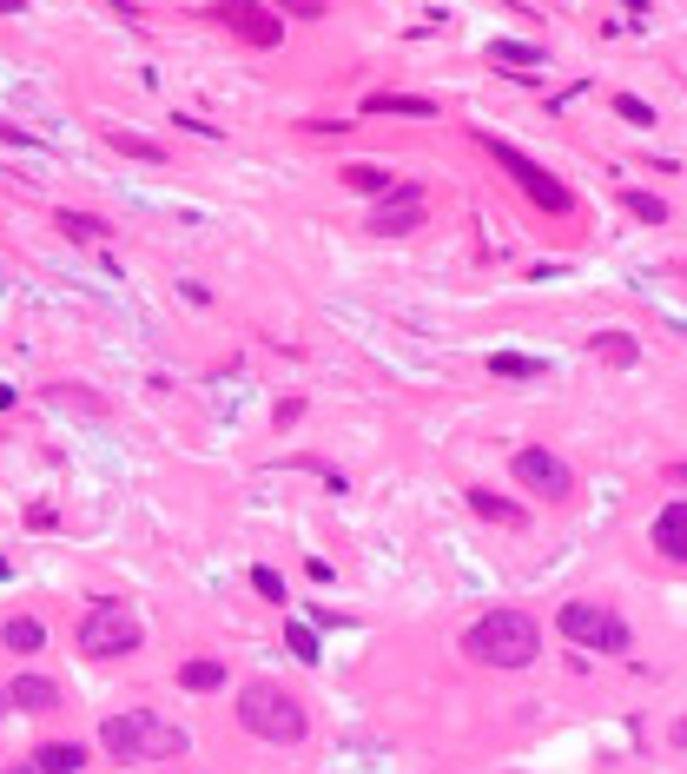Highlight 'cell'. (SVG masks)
I'll list each match as a JSON object with an SVG mask.
<instances>
[{
  "label": "cell",
  "instance_id": "22",
  "mask_svg": "<svg viewBox=\"0 0 687 774\" xmlns=\"http://www.w3.org/2000/svg\"><path fill=\"white\" fill-rule=\"evenodd\" d=\"M490 371H496V378H536L543 364H536V358H523V351H496V358H490Z\"/></svg>",
  "mask_w": 687,
  "mask_h": 774
},
{
  "label": "cell",
  "instance_id": "17",
  "mask_svg": "<svg viewBox=\"0 0 687 774\" xmlns=\"http://www.w3.org/2000/svg\"><path fill=\"white\" fill-rule=\"evenodd\" d=\"M589 351H595L602 364H635V338H629V331H595Z\"/></svg>",
  "mask_w": 687,
  "mask_h": 774
},
{
  "label": "cell",
  "instance_id": "16",
  "mask_svg": "<svg viewBox=\"0 0 687 774\" xmlns=\"http://www.w3.org/2000/svg\"><path fill=\"white\" fill-rule=\"evenodd\" d=\"M344 185H351V192H371V199L397 192V179H390L384 166H344Z\"/></svg>",
  "mask_w": 687,
  "mask_h": 774
},
{
  "label": "cell",
  "instance_id": "13",
  "mask_svg": "<svg viewBox=\"0 0 687 774\" xmlns=\"http://www.w3.org/2000/svg\"><path fill=\"white\" fill-rule=\"evenodd\" d=\"M0 649H13V656H40V649H46V629H40L33 616H13V623H0Z\"/></svg>",
  "mask_w": 687,
  "mask_h": 774
},
{
  "label": "cell",
  "instance_id": "20",
  "mask_svg": "<svg viewBox=\"0 0 687 774\" xmlns=\"http://www.w3.org/2000/svg\"><path fill=\"white\" fill-rule=\"evenodd\" d=\"M470 510L490 517V523H523V510H516L509 497H496V490H470Z\"/></svg>",
  "mask_w": 687,
  "mask_h": 774
},
{
  "label": "cell",
  "instance_id": "6",
  "mask_svg": "<svg viewBox=\"0 0 687 774\" xmlns=\"http://www.w3.org/2000/svg\"><path fill=\"white\" fill-rule=\"evenodd\" d=\"M79 649L86 656H132L139 649V623L126 616V603H106V609H93L86 623H79Z\"/></svg>",
  "mask_w": 687,
  "mask_h": 774
},
{
  "label": "cell",
  "instance_id": "1",
  "mask_svg": "<svg viewBox=\"0 0 687 774\" xmlns=\"http://www.w3.org/2000/svg\"><path fill=\"white\" fill-rule=\"evenodd\" d=\"M463 656L483 669H529L543 656V629L529 609H490L463 629Z\"/></svg>",
  "mask_w": 687,
  "mask_h": 774
},
{
  "label": "cell",
  "instance_id": "10",
  "mask_svg": "<svg viewBox=\"0 0 687 774\" xmlns=\"http://www.w3.org/2000/svg\"><path fill=\"white\" fill-rule=\"evenodd\" d=\"M648 543L668 556V563H687V497H675L662 517H655V530H648Z\"/></svg>",
  "mask_w": 687,
  "mask_h": 774
},
{
  "label": "cell",
  "instance_id": "7",
  "mask_svg": "<svg viewBox=\"0 0 687 774\" xmlns=\"http://www.w3.org/2000/svg\"><path fill=\"white\" fill-rule=\"evenodd\" d=\"M509 470H516V484H523V490H536V497H549V503H562V497L576 490V470H569L556 450H536V444H529V450H516V457H509Z\"/></svg>",
  "mask_w": 687,
  "mask_h": 774
},
{
  "label": "cell",
  "instance_id": "4",
  "mask_svg": "<svg viewBox=\"0 0 687 774\" xmlns=\"http://www.w3.org/2000/svg\"><path fill=\"white\" fill-rule=\"evenodd\" d=\"M476 146H483V152H490V159H496V166H503V172H509V179H516V185H523L536 205H543V212H556V219H562V212L576 205V192H569V185H562L549 166H536L523 146H509V139H496V132H483Z\"/></svg>",
  "mask_w": 687,
  "mask_h": 774
},
{
  "label": "cell",
  "instance_id": "15",
  "mask_svg": "<svg viewBox=\"0 0 687 774\" xmlns=\"http://www.w3.org/2000/svg\"><path fill=\"white\" fill-rule=\"evenodd\" d=\"M179 689H192V696L225 689V662H205V656H198V662H185V669H179Z\"/></svg>",
  "mask_w": 687,
  "mask_h": 774
},
{
  "label": "cell",
  "instance_id": "25",
  "mask_svg": "<svg viewBox=\"0 0 687 774\" xmlns=\"http://www.w3.org/2000/svg\"><path fill=\"white\" fill-rule=\"evenodd\" d=\"M251 590H258L265 603H285V576H278V570H265V563L251 570Z\"/></svg>",
  "mask_w": 687,
  "mask_h": 774
},
{
  "label": "cell",
  "instance_id": "8",
  "mask_svg": "<svg viewBox=\"0 0 687 774\" xmlns=\"http://www.w3.org/2000/svg\"><path fill=\"white\" fill-rule=\"evenodd\" d=\"M410 225H423V185H397V192H384V199L371 205V232H377V238H397V232H410Z\"/></svg>",
  "mask_w": 687,
  "mask_h": 774
},
{
  "label": "cell",
  "instance_id": "21",
  "mask_svg": "<svg viewBox=\"0 0 687 774\" xmlns=\"http://www.w3.org/2000/svg\"><path fill=\"white\" fill-rule=\"evenodd\" d=\"M106 146H112V152H126V159L159 166V146H152V139H139V132H106Z\"/></svg>",
  "mask_w": 687,
  "mask_h": 774
},
{
  "label": "cell",
  "instance_id": "24",
  "mask_svg": "<svg viewBox=\"0 0 687 774\" xmlns=\"http://www.w3.org/2000/svg\"><path fill=\"white\" fill-rule=\"evenodd\" d=\"M285 643H291V656H298V662H318V629H311V623H291V629H285Z\"/></svg>",
  "mask_w": 687,
  "mask_h": 774
},
{
  "label": "cell",
  "instance_id": "26",
  "mask_svg": "<svg viewBox=\"0 0 687 774\" xmlns=\"http://www.w3.org/2000/svg\"><path fill=\"white\" fill-rule=\"evenodd\" d=\"M615 113H622V119H635V126H655V106H648V99H635V93H622V99H615Z\"/></svg>",
  "mask_w": 687,
  "mask_h": 774
},
{
  "label": "cell",
  "instance_id": "23",
  "mask_svg": "<svg viewBox=\"0 0 687 774\" xmlns=\"http://www.w3.org/2000/svg\"><path fill=\"white\" fill-rule=\"evenodd\" d=\"M629 212H635L642 225H662V219H668V205H662L655 192H635V185H629Z\"/></svg>",
  "mask_w": 687,
  "mask_h": 774
},
{
  "label": "cell",
  "instance_id": "27",
  "mask_svg": "<svg viewBox=\"0 0 687 774\" xmlns=\"http://www.w3.org/2000/svg\"><path fill=\"white\" fill-rule=\"evenodd\" d=\"M0 774H40V768H33V762H26V768H0Z\"/></svg>",
  "mask_w": 687,
  "mask_h": 774
},
{
  "label": "cell",
  "instance_id": "3",
  "mask_svg": "<svg viewBox=\"0 0 687 774\" xmlns=\"http://www.w3.org/2000/svg\"><path fill=\"white\" fill-rule=\"evenodd\" d=\"M99 742H106V755H119V762H159V755H185V735H179L172 722H159L152 709L106 715V722H99Z\"/></svg>",
  "mask_w": 687,
  "mask_h": 774
},
{
  "label": "cell",
  "instance_id": "12",
  "mask_svg": "<svg viewBox=\"0 0 687 774\" xmlns=\"http://www.w3.org/2000/svg\"><path fill=\"white\" fill-rule=\"evenodd\" d=\"M377 113H404V119H437V99H423V93H371V99H364V119H377Z\"/></svg>",
  "mask_w": 687,
  "mask_h": 774
},
{
  "label": "cell",
  "instance_id": "9",
  "mask_svg": "<svg viewBox=\"0 0 687 774\" xmlns=\"http://www.w3.org/2000/svg\"><path fill=\"white\" fill-rule=\"evenodd\" d=\"M232 33H245L251 46H278V33H285V20L278 13H265V7H212Z\"/></svg>",
  "mask_w": 687,
  "mask_h": 774
},
{
  "label": "cell",
  "instance_id": "5",
  "mask_svg": "<svg viewBox=\"0 0 687 774\" xmlns=\"http://www.w3.org/2000/svg\"><path fill=\"white\" fill-rule=\"evenodd\" d=\"M556 629H562L576 649H602V656H629V649H635L629 623H622L615 609H602V603H562Z\"/></svg>",
  "mask_w": 687,
  "mask_h": 774
},
{
  "label": "cell",
  "instance_id": "11",
  "mask_svg": "<svg viewBox=\"0 0 687 774\" xmlns=\"http://www.w3.org/2000/svg\"><path fill=\"white\" fill-rule=\"evenodd\" d=\"M0 702H13V709H26V715H40V709H53V702H60V689H53L46 676H13V682L0 689Z\"/></svg>",
  "mask_w": 687,
  "mask_h": 774
},
{
  "label": "cell",
  "instance_id": "2",
  "mask_svg": "<svg viewBox=\"0 0 687 774\" xmlns=\"http://www.w3.org/2000/svg\"><path fill=\"white\" fill-rule=\"evenodd\" d=\"M238 729L245 735H258V742H278V749H291V742H304V702L291 696V689H278V682H251L245 696H238Z\"/></svg>",
  "mask_w": 687,
  "mask_h": 774
},
{
  "label": "cell",
  "instance_id": "18",
  "mask_svg": "<svg viewBox=\"0 0 687 774\" xmlns=\"http://www.w3.org/2000/svg\"><path fill=\"white\" fill-rule=\"evenodd\" d=\"M490 53H496L509 73H536V66H543V46H523V40H496Z\"/></svg>",
  "mask_w": 687,
  "mask_h": 774
},
{
  "label": "cell",
  "instance_id": "14",
  "mask_svg": "<svg viewBox=\"0 0 687 774\" xmlns=\"http://www.w3.org/2000/svg\"><path fill=\"white\" fill-rule=\"evenodd\" d=\"M33 768L40 774H79L86 768V749H79V742H46V749H33Z\"/></svg>",
  "mask_w": 687,
  "mask_h": 774
},
{
  "label": "cell",
  "instance_id": "19",
  "mask_svg": "<svg viewBox=\"0 0 687 774\" xmlns=\"http://www.w3.org/2000/svg\"><path fill=\"white\" fill-rule=\"evenodd\" d=\"M53 225H60L66 238H79V245H93V238H106V219H93V212H53Z\"/></svg>",
  "mask_w": 687,
  "mask_h": 774
}]
</instances>
